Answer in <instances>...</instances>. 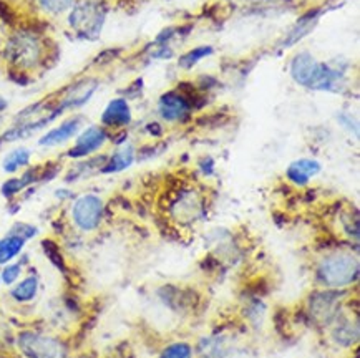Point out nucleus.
I'll use <instances>...</instances> for the list:
<instances>
[{
	"mask_svg": "<svg viewBox=\"0 0 360 358\" xmlns=\"http://www.w3.org/2000/svg\"><path fill=\"white\" fill-rule=\"evenodd\" d=\"M319 282L327 287L342 289L359 278V259L352 252H332L317 267Z\"/></svg>",
	"mask_w": 360,
	"mask_h": 358,
	"instance_id": "3",
	"label": "nucleus"
},
{
	"mask_svg": "<svg viewBox=\"0 0 360 358\" xmlns=\"http://www.w3.org/2000/svg\"><path fill=\"white\" fill-rule=\"evenodd\" d=\"M20 274H22V265H20V264H5V267H3L2 272H0V281H2L3 284L12 285L19 281Z\"/></svg>",
	"mask_w": 360,
	"mask_h": 358,
	"instance_id": "22",
	"label": "nucleus"
},
{
	"mask_svg": "<svg viewBox=\"0 0 360 358\" xmlns=\"http://www.w3.org/2000/svg\"><path fill=\"white\" fill-rule=\"evenodd\" d=\"M317 17H319L317 10H311L309 14L304 15V17L299 20L297 25L294 27V30L291 32L289 37H287V40L284 43H286V45H294L297 40L304 38V35H307L312 29H314L315 22H317Z\"/></svg>",
	"mask_w": 360,
	"mask_h": 358,
	"instance_id": "17",
	"label": "nucleus"
},
{
	"mask_svg": "<svg viewBox=\"0 0 360 358\" xmlns=\"http://www.w3.org/2000/svg\"><path fill=\"white\" fill-rule=\"evenodd\" d=\"M20 347L30 358H63V348L55 338L23 333L20 337Z\"/></svg>",
	"mask_w": 360,
	"mask_h": 358,
	"instance_id": "9",
	"label": "nucleus"
},
{
	"mask_svg": "<svg viewBox=\"0 0 360 358\" xmlns=\"http://www.w3.org/2000/svg\"><path fill=\"white\" fill-rule=\"evenodd\" d=\"M25 242V239L12 232L9 236L0 239V265H5L10 261H14L22 252Z\"/></svg>",
	"mask_w": 360,
	"mask_h": 358,
	"instance_id": "15",
	"label": "nucleus"
},
{
	"mask_svg": "<svg viewBox=\"0 0 360 358\" xmlns=\"http://www.w3.org/2000/svg\"><path fill=\"white\" fill-rule=\"evenodd\" d=\"M170 211L179 224H193L205 214V199L194 189H181L171 201Z\"/></svg>",
	"mask_w": 360,
	"mask_h": 358,
	"instance_id": "6",
	"label": "nucleus"
},
{
	"mask_svg": "<svg viewBox=\"0 0 360 358\" xmlns=\"http://www.w3.org/2000/svg\"><path fill=\"white\" fill-rule=\"evenodd\" d=\"M193 357V350L188 344H175L170 345L159 358H191Z\"/></svg>",
	"mask_w": 360,
	"mask_h": 358,
	"instance_id": "21",
	"label": "nucleus"
},
{
	"mask_svg": "<svg viewBox=\"0 0 360 358\" xmlns=\"http://www.w3.org/2000/svg\"><path fill=\"white\" fill-rule=\"evenodd\" d=\"M0 282H2V281H0Z\"/></svg>",
	"mask_w": 360,
	"mask_h": 358,
	"instance_id": "26",
	"label": "nucleus"
},
{
	"mask_svg": "<svg viewBox=\"0 0 360 358\" xmlns=\"http://www.w3.org/2000/svg\"><path fill=\"white\" fill-rule=\"evenodd\" d=\"M30 156H32L30 150H27V148H17V150L10 151V153L5 156V159H3L2 168L5 173H17L20 168H25V166H29Z\"/></svg>",
	"mask_w": 360,
	"mask_h": 358,
	"instance_id": "18",
	"label": "nucleus"
},
{
	"mask_svg": "<svg viewBox=\"0 0 360 358\" xmlns=\"http://www.w3.org/2000/svg\"><path fill=\"white\" fill-rule=\"evenodd\" d=\"M38 7L43 12L52 15H60L63 12L71 10V7L75 5L77 0H37Z\"/></svg>",
	"mask_w": 360,
	"mask_h": 358,
	"instance_id": "20",
	"label": "nucleus"
},
{
	"mask_svg": "<svg viewBox=\"0 0 360 358\" xmlns=\"http://www.w3.org/2000/svg\"><path fill=\"white\" fill-rule=\"evenodd\" d=\"M108 141V131L103 126H88L77 136V141L67 151V156L80 159L102 150Z\"/></svg>",
	"mask_w": 360,
	"mask_h": 358,
	"instance_id": "8",
	"label": "nucleus"
},
{
	"mask_svg": "<svg viewBox=\"0 0 360 358\" xmlns=\"http://www.w3.org/2000/svg\"><path fill=\"white\" fill-rule=\"evenodd\" d=\"M12 234H17V236L23 237L27 241V239H32L37 234V228H34V226L30 224H25V222H19V224L14 226V229L10 230Z\"/></svg>",
	"mask_w": 360,
	"mask_h": 358,
	"instance_id": "23",
	"label": "nucleus"
},
{
	"mask_svg": "<svg viewBox=\"0 0 360 358\" xmlns=\"http://www.w3.org/2000/svg\"><path fill=\"white\" fill-rule=\"evenodd\" d=\"M106 20V9L97 0H83L71 7L69 15L70 29L80 38L95 40L102 34Z\"/></svg>",
	"mask_w": 360,
	"mask_h": 358,
	"instance_id": "4",
	"label": "nucleus"
},
{
	"mask_svg": "<svg viewBox=\"0 0 360 358\" xmlns=\"http://www.w3.org/2000/svg\"><path fill=\"white\" fill-rule=\"evenodd\" d=\"M193 102L183 91L171 90L158 99V113L168 123H183L190 119Z\"/></svg>",
	"mask_w": 360,
	"mask_h": 358,
	"instance_id": "7",
	"label": "nucleus"
},
{
	"mask_svg": "<svg viewBox=\"0 0 360 358\" xmlns=\"http://www.w3.org/2000/svg\"><path fill=\"white\" fill-rule=\"evenodd\" d=\"M131 123V108L126 98H113L102 113L103 128L122 130Z\"/></svg>",
	"mask_w": 360,
	"mask_h": 358,
	"instance_id": "10",
	"label": "nucleus"
},
{
	"mask_svg": "<svg viewBox=\"0 0 360 358\" xmlns=\"http://www.w3.org/2000/svg\"><path fill=\"white\" fill-rule=\"evenodd\" d=\"M213 53V47H198V49H193L190 51H186L183 57H179V67L181 69H191V67H194L196 63L199 62V60H203L205 57H210V55Z\"/></svg>",
	"mask_w": 360,
	"mask_h": 358,
	"instance_id": "19",
	"label": "nucleus"
},
{
	"mask_svg": "<svg viewBox=\"0 0 360 358\" xmlns=\"http://www.w3.org/2000/svg\"><path fill=\"white\" fill-rule=\"evenodd\" d=\"M47 55V47L42 37L32 30H19L7 42L3 49V57L14 69L29 71L37 69L43 63Z\"/></svg>",
	"mask_w": 360,
	"mask_h": 358,
	"instance_id": "2",
	"label": "nucleus"
},
{
	"mask_svg": "<svg viewBox=\"0 0 360 358\" xmlns=\"http://www.w3.org/2000/svg\"><path fill=\"white\" fill-rule=\"evenodd\" d=\"M322 166L317 159L312 158H301L295 159L286 169V176L294 186H306L312 178L317 176L321 173Z\"/></svg>",
	"mask_w": 360,
	"mask_h": 358,
	"instance_id": "12",
	"label": "nucleus"
},
{
	"mask_svg": "<svg viewBox=\"0 0 360 358\" xmlns=\"http://www.w3.org/2000/svg\"><path fill=\"white\" fill-rule=\"evenodd\" d=\"M105 204L97 194H83L71 206V221L83 232H91L102 224Z\"/></svg>",
	"mask_w": 360,
	"mask_h": 358,
	"instance_id": "5",
	"label": "nucleus"
},
{
	"mask_svg": "<svg viewBox=\"0 0 360 358\" xmlns=\"http://www.w3.org/2000/svg\"><path fill=\"white\" fill-rule=\"evenodd\" d=\"M82 125H83L82 117H71L69 119H65V121L60 123L58 126H55L54 130L47 131V133L38 139V145L47 146V148L63 145V143H67L69 139L77 136L78 131L82 130Z\"/></svg>",
	"mask_w": 360,
	"mask_h": 358,
	"instance_id": "11",
	"label": "nucleus"
},
{
	"mask_svg": "<svg viewBox=\"0 0 360 358\" xmlns=\"http://www.w3.org/2000/svg\"><path fill=\"white\" fill-rule=\"evenodd\" d=\"M337 294L335 292H322L312 297L311 313L317 317L319 320H329L335 313V305H337Z\"/></svg>",
	"mask_w": 360,
	"mask_h": 358,
	"instance_id": "14",
	"label": "nucleus"
},
{
	"mask_svg": "<svg viewBox=\"0 0 360 358\" xmlns=\"http://www.w3.org/2000/svg\"><path fill=\"white\" fill-rule=\"evenodd\" d=\"M291 75L304 88L315 91H332L342 80V71L327 63H321L309 51H299L291 62Z\"/></svg>",
	"mask_w": 360,
	"mask_h": 358,
	"instance_id": "1",
	"label": "nucleus"
},
{
	"mask_svg": "<svg viewBox=\"0 0 360 358\" xmlns=\"http://www.w3.org/2000/svg\"><path fill=\"white\" fill-rule=\"evenodd\" d=\"M135 161V148L133 146H122V148L115 151L110 158L106 159L105 165L102 166L103 174H111V173H120V171L130 168Z\"/></svg>",
	"mask_w": 360,
	"mask_h": 358,
	"instance_id": "13",
	"label": "nucleus"
},
{
	"mask_svg": "<svg viewBox=\"0 0 360 358\" xmlns=\"http://www.w3.org/2000/svg\"><path fill=\"white\" fill-rule=\"evenodd\" d=\"M0 121H2V117H0Z\"/></svg>",
	"mask_w": 360,
	"mask_h": 358,
	"instance_id": "25",
	"label": "nucleus"
},
{
	"mask_svg": "<svg viewBox=\"0 0 360 358\" xmlns=\"http://www.w3.org/2000/svg\"><path fill=\"white\" fill-rule=\"evenodd\" d=\"M38 292V278L35 276H29L19 282L14 289H12V297L17 302H30L34 300Z\"/></svg>",
	"mask_w": 360,
	"mask_h": 358,
	"instance_id": "16",
	"label": "nucleus"
},
{
	"mask_svg": "<svg viewBox=\"0 0 360 358\" xmlns=\"http://www.w3.org/2000/svg\"><path fill=\"white\" fill-rule=\"evenodd\" d=\"M5 108H7V102L2 97H0V111L5 110Z\"/></svg>",
	"mask_w": 360,
	"mask_h": 358,
	"instance_id": "24",
	"label": "nucleus"
}]
</instances>
